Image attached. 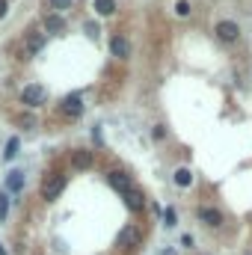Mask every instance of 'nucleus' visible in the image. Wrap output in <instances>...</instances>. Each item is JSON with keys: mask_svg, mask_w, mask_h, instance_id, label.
I'll use <instances>...</instances> for the list:
<instances>
[{"mask_svg": "<svg viewBox=\"0 0 252 255\" xmlns=\"http://www.w3.org/2000/svg\"><path fill=\"white\" fill-rule=\"evenodd\" d=\"M196 217H199L205 226H211V229L223 226V211H217V208H199V211H196Z\"/></svg>", "mask_w": 252, "mask_h": 255, "instance_id": "nucleus-5", "label": "nucleus"}, {"mask_svg": "<svg viewBox=\"0 0 252 255\" xmlns=\"http://www.w3.org/2000/svg\"><path fill=\"white\" fill-rule=\"evenodd\" d=\"M62 187H65V178H62V175H53V172H48V178H45V184H42V199H45V202H53V199H59Z\"/></svg>", "mask_w": 252, "mask_h": 255, "instance_id": "nucleus-1", "label": "nucleus"}, {"mask_svg": "<svg viewBox=\"0 0 252 255\" xmlns=\"http://www.w3.org/2000/svg\"><path fill=\"white\" fill-rule=\"evenodd\" d=\"M6 187H9L12 193H18V190L24 187V172H12V175L6 178Z\"/></svg>", "mask_w": 252, "mask_h": 255, "instance_id": "nucleus-13", "label": "nucleus"}, {"mask_svg": "<svg viewBox=\"0 0 252 255\" xmlns=\"http://www.w3.org/2000/svg\"><path fill=\"white\" fill-rule=\"evenodd\" d=\"M175 184H178V187H190V184H193V172H190V169H178V172H175Z\"/></svg>", "mask_w": 252, "mask_h": 255, "instance_id": "nucleus-14", "label": "nucleus"}, {"mask_svg": "<svg viewBox=\"0 0 252 255\" xmlns=\"http://www.w3.org/2000/svg\"><path fill=\"white\" fill-rule=\"evenodd\" d=\"M217 36H220L223 42H238V39H241V27H238L235 21H220V24H217Z\"/></svg>", "mask_w": 252, "mask_h": 255, "instance_id": "nucleus-4", "label": "nucleus"}, {"mask_svg": "<svg viewBox=\"0 0 252 255\" xmlns=\"http://www.w3.org/2000/svg\"><path fill=\"white\" fill-rule=\"evenodd\" d=\"M181 244H184V250H190V247H193V238H190V235H184V238H181Z\"/></svg>", "mask_w": 252, "mask_h": 255, "instance_id": "nucleus-22", "label": "nucleus"}, {"mask_svg": "<svg viewBox=\"0 0 252 255\" xmlns=\"http://www.w3.org/2000/svg\"><path fill=\"white\" fill-rule=\"evenodd\" d=\"M45 98H48L45 86L30 83V86H24V89H21V104H27V107H39V104H45Z\"/></svg>", "mask_w": 252, "mask_h": 255, "instance_id": "nucleus-2", "label": "nucleus"}, {"mask_svg": "<svg viewBox=\"0 0 252 255\" xmlns=\"http://www.w3.org/2000/svg\"><path fill=\"white\" fill-rule=\"evenodd\" d=\"M0 255H9V253H6V250H3V244H0Z\"/></svg>", "mask_w": 252, "mask_h": 255, "instance_id": "nucleus-24", "label": "nucleus"}, {"mask_svg": "<svg viewBox=\"0 0 252 255\" xmlns=\"http://www.w3.org/2000/svg\"><path fill=\"white\" fill-rule=\"evenodd\" d=\"M45 30L48 33H62L65 30V18L62 15H48L45 18Z\"/></svg>", "mask_w": 252, "mask_h": 255, "instance_id": "nucleus-8", "label": "nucleus"}, {"mask_svg": "<svg viewBox=\"0 0 252 255\" xmlns=\"http://www.w3.org/2000/svg\"><path fill=\"white\" fill-rule=\"evenodd\" d=\"M71 3H74V0H50V6H53V9H59V12H62V9H68Z\"/></svg>", "mask_w": 252, "mask_h": 255, "instance_id": "nucleus-19", "label": "nucleus"}, {"mask_svg": "<svg viewBox=\"0 0 252 255\" xmlns=\"http://www.w3.org/2000/svg\"><path fill=\"white\" fill-rule=\"evenodd\" d=\"M95 12H98L101 18H110V15L116 12V0H95Z\"/></svg>", "mask_w": 252, "mask_h": 255, "instance_id": "nucleus-11", "label": "nucleus"}, {"mask_svg": "<svg viewBox=\"0 0 252 255\" xmlns=\"http://www.w3.org/2000/svg\"><path fill=\"white\" fill-rule=\"evenodd\" d=\"M175 220H178V217H175V208H166V211H163V223L172 229V226H175Z\"/></svg>", "mask_w": 252, "mask_h": 255, "instance_id": "nucleus-18", "label": "nucleus"}, {"mask_svg": "<svg viewBox=\"0 0 252 255\" xmlns=\"http://www.w3.org/2000/svg\"><path fill=\"white\" fill-rule=\"evenodd\" d=\"M15 154H18V140H15V137H12V140H9V143H6V154H3V157H6V160H12V157H15Z\"/></svg>", "mask_w": 252, "mask_h": 255, "instance_id": "nucleus-15", "label": "nucleus"}, {"mask_svg": "<svg viewBox=\"0 0 252 255\" xmlns=\"http://www.w3.org/2000/svg\"><path fill=\"white\" fill-rule=\"evenodd\" d=\"M110 51H113V56L128 59V56H131V42H128L125 36H113V39H110Z\"/></svg>", "mask_w": 252, "mask_h": 255, "instance_id": "nucleus-6", "label": "nucleus"}, {"mask_svg": "<svg viewBox=\"0 0 252 255\" xmlns=\"http://www.w3.org/2000/svg\"><path fill=\"white\" fill-rule=\"evenodd\" d=\"M6 9H9V0H0V18L6 15Z\"/></svg>", "mask_w": 252, "mask_h": 255, "instance_id": "nucleus-23", "label": "nucleus"}, {"mask_svg": "<svg viewBox=\"0 0 252 255\" xmlns=\"http://www.w3.org/2000/svg\"><path fill=\"white\" fill-rule=\"evenodd\" d=\"M59 113L65 116V119H77L80 113H83V95L80 92H74V95H68L62 104H59Z\"/></svg>", "mask_w": 252, "mask_h": 255, "instance_id": "nucleus-3", "label": "nucleus"}, {"mask_svg": "<svg viewBox=\"0 0 252 255\" xmlns=\"http://www.w3.org/2000/svg\"><path fill=\"white\" fill-rule=\"evenodd\" d=\"M71 163H74L77 169H89V166H92V152H86V149H80V152H74V157H71Z\"/></svg>", "mask_w": 252, "mask_h": 255, "instance_id": "nucleus-9", "label": "nucleus"}, {"mask_svg": "<svg viewBox=\"0 0 252 255\" xmlns=\"http://www.w3.org/2000/svg\"><path fill=\"white\" fill-rule=\"evenodd\" d=\"M151 137H154V140H163V137H166L163 125H154V128H151Z\"/></svg>", "mask_w": 252, "mask_h": 255, "instance_id": "nucleus-20", "label": "nucleus"}, {"mask_svg": "<svg viewBox=\"0 0 252 255\" xmlns=\"http://www.w3.org/2000/svg\"><path fill=\"white\" fill-rule=\"evenodd\" d=\"M175 15L187 18V15H190V3H187V0H178V3H175Z\"/></svg>", "mask_w": 252, "mask_h": 255, "instance_id": "nucleus-16", "label": "nucleus"}, {"mask_svg": "<svg viewBox=\"0 0 252 255\" xmlns=\"http://www.w3.org/2000/svg\"><path fill=\"white\" fill-rule=\"evenodd\" d=\"M18 125H24V128H33V125H36V119H33V116H21V119H18Z\"/></svg>", "mask_w": 252, "mask_h": 255, "instance_id": "nucleus-21", "label": "nucleus"}, {"mask_svg": "<svg viewBox=\"0 0 252 255\" xmlns=\"http://www.w3.org/2000/svg\"><path fill=\"white\" fill-rule=\"evenodd\" d=\"M6 217H9V196L0 193V220H6Z\"/></svg>", "mask_w": 252, "mask_h": 255, "instance_id": "nucleus-17", "label": "nucleus"}, {"mask_svg": "<svg viewBox=\"0 0 252 255\" xmlns=\"http://www.w3.org/2000/svg\"><path fill=\"white\" fill-rule=\"evenodd\" d=\"M107 184H110L113 190H119V193H128V190H131V178H128L125 172H107Z\"/></svg>", "mask_w": 252, "mask_h": 255, "instance_id": "nucleus-7", "label": "nucleus"}, {"mask_svg": "<svg viewBox=\"0 0 252 255\" xmlns=\"http://www.w3.org/2000/svg\"><path fill=\"white\" fill-rule=\"evenodd\" d=\"M42 45H45V33H36V30H33V33L27 36V51H30V53H33V51H42Z\"/></svg>", "mask_w": 252, "mask_h": 255, "instance_id": "nucleus-12", "label": "nucleus"}, {"mask_svg": "<svg viewBox=\"0 0 252 255\" xmlns=\"http://www.w3.org/2000/svg\"><path fill=\"white\" fill-rule=\"evenodd\" d=\"M125 202H128V208H131V211H143V193H140V190H134V187H131V190L125 193Z\"/></svg>", "mask_w": 252, "mask_h": 255, "instance_id": "nucleus-10", "label": "nucleus"}]
</instances>
